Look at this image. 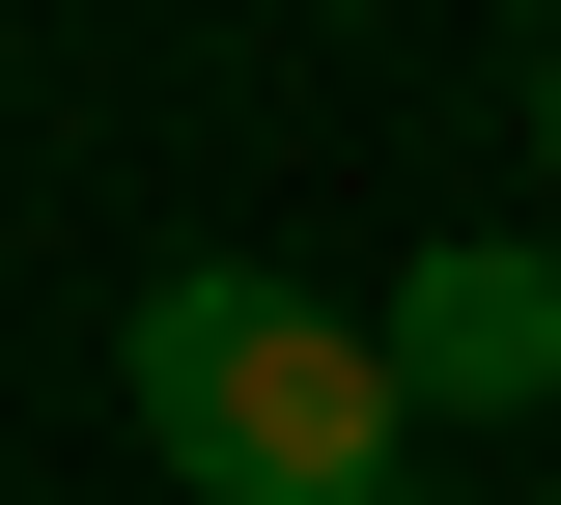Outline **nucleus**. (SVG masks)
Instances as JSON below:
<instances>
[{
    "instance_id": "obj_1",
    "label": "nucleus",
    "mask_w": 561,
    "mask_h": 505,
    "mask_svg": "<svg viewBox=\"0 0 561 505\" xmlns=\"http://www.w3.org/2000/svg\"><path fill=\"white\" fill-rule=\"evenodd\" d=\"M113 422L169 505H393V337L309 282H253V253H169V282L113 309Z\"/></svg>"
},
{
    "instance_id": "obj_2",
    "label": "nucleus",
    "mask_w": 561,
    "mask_h": 505,
    "mask_svg": "<svg viewBox=\"0 0 561 505\" xmlns=\"http://www.w3.org/2000/svg\"><path fill=\"white\" fill-rule=\"evenodd\" d=\"M365 337H393V393H421V422H561V253H534V225H449Z\"/></svg>"
},
{
    "instance_id": "obj_3",
    "label": "nucleus",
    "mask_w": 561,
    "mask_h": 505,
    "mask_svg": "<svg viewBox=\"0 0 561 505\" xmlns=\"http://www.w3.org/2000/svg\"><path fill=\"white\" fill-rule=\"evenodd\" d=\"M534 169H561V28H534Z\"/></svg>"
},
{
    "instance_id": "obj_4",
    "label": "nucleus",
    "mask_w": 561,
    "mask_h": 505,
    "mask_svg": "<svg viewBox=\"0 0 561 505\" xmlns=\"http://www.w3.org/2000/svg\"><path fill=\"white\" fill-rule=\"evenodd\" d=\"M393 505H421V478H393Z\"/></svg>"
},
{
    "instance_id": "obj_5",
    "label": "nucleus",
    "mask_w": 561,
    "mask_h": 505,
    "mask_svg": "<svg viewBox=\"0 0 561 505\" xmlns=\"http://www.w3.org/2000/svg\"><path fill=\"white\" fill-rule=\"evenodd\" d=\"M534 505H561V478H534Z\"/></svg>"
}]
</instances>
